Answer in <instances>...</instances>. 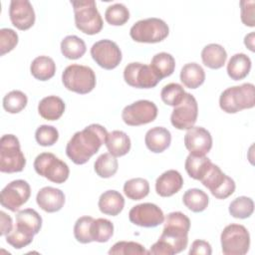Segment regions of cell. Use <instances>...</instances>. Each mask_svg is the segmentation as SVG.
I'll return each mask as SVG.
<instances>
[{
    "mask_svg": "<svg viewBox=\"0 0 255 255\" xmlns=\"http://www.w3.org/2000/svg\"><path fill=\"white\" fill-rule=\"evenodd\" d=\"M189 218L180 211L167 214L164 219L162 233L158 240L150 247L148 254L173 255L184 250L188 243Z\"/></svg>",
    "mask_w": 255,
    "mask_h": 255,
    "instance_id": "1",
    "label": "cell"
},
{
    "mask_svg": "<svg viewBox=\"0 0 255 255\" xmlns=\"http://www.w3.org/2000/svg\"><path fill=\"white\" fill-rule=\"evenodd\" d=\"M108 133L103 126L92 124L74 133L67 143L66 154L74 163L84 164L106 143Z\"/></svg>",
    "mask_w": 255,
    "mask_h": 255,
    "instance_id": "2",
    "label": "cell"
},
{
    "mask_svg": "<svg viewBox=\"0 0 255 255\" xmlns=\"http://www.w3.org/2000/svg\"><path fill=\"white\" fill-rule=\"evenodd\" d=\"M255 87L245 83L224 90L219 98L220 109L227 114H236L245 109H251L255 105Z\"/></svg>",
    "mask_w": 255,
    "mask_h": 255,
    "instance_id": "3",
    "label": "cell"
},
{
    "mask_svg": "<svg viewBox=\"0 0 255 255\" xmlns=\"http://www.w3.org/2000/svg\"><path fill=\"white\" fill-rule=\"evenodd\" d=\"M76 27L87 35H95L103 29V19L94 0L71 1Z\"/></svg>",
    "mask_w": 255,
    "mask_h": 255,
    "instance_id": "4",
    "label": "cell"
},
{
    "mask_svg": "<svg viewBox=\"0 0 255 255\" xmlns=\"http://www.w3.org/2000/svg\"><path fill=\"white\" fill-rule=\"evenodd\" d=\"M26 165V158L21 151L19 139L14 134H4L0 138V171L5 173L20 172Z\"/></svg>",
    "mask_w": 255,
    "mask_h": 255,
    "instance_id": "5",
    "label": "cell"
},
{
    "mask_svg": "<svg viewBox=\"0 0 255 255\" xmlns=\"http://www.w3.org/2000/svg\"><path fill=\"white\" fill-rule=\"evenodd\" d=\"M62 82L67 90L85 95L96 87V75L88 66L73 64L64 70Z\"/></svg>",
    "mask_w": 255,
    "mask_h": 255,
    "instance_id": "6",
    "label": "cell"
},
{
    "mask_svg": "<svg viewBox=\"0 0 255 255\" xmlns=\"http://www.w3.org/2000/svg\"><path fill=\"white\" fill-rule=\"evenodd\" d=\"M168 34L169 28L167 24L155 17L139 20L129 30L131 39L138 43H158L163 41Z\"/></svg>",
    "mask_w": 255,
    "mask_h": 255,
    "instance_id": "7",
    "label": "cell"
},
{
    "mask_svg": "<svg viewBox=\"0 0 255 255\" xmlns=\"http://www.w3.org/2000/svg\"><path fill=\"white\" fill-rule=\"evenodd\" d=\"M35 171L54 183H64L70 174L66 162L51 152H42L34 160Z\"/></svg>",
    "mask_w": 255,
    "mask_h": 255,
    "instance_id": "8",
    "label": "cell"
},
{
    "mask_svg": "<svg viewBox=\"0 0 255 255\" xmlns=\"http://www.w3.org/2000/svg\"><path fill=\"white\" fill-rule=\"evenodd\" d=\"M222 252L225 255H244L250 246V235L241 224L227 225L220 235Z\"/></svg>",
    "mask_w": 255,
    "mask_h": 255,
    "instance_id": "9",
    "label": "cell"
},
{
    "mask_svg": "<svg viewBox=\"0 0 255 255\" xmlns=\"http://www.w3.org/2000/svg\"><path fill=\"white\" fill-rule=\"evenodd\" d=\"M201 183L210 190L211 194L218 199L229 197L235 190L234 180L221 171L219 166L211 164L205 175L200 179Z\"/></svg>",
    "mask_w": 255,
    "mask_h": 255,
    "instance_id": "10",
    "label": "cell"
},
{
    "mask_svg": "<svg viewBox=\"0 0 255 255\" xmlns=\"http://www.w3.org/2000/svg\"><path fill=\"white\" fill-rule=\"evenodd\" d=\"M157 117V107L147 100H139L125 107L122 119L128 126L136 127L153 122Z\"/></svg>",
    "mask_w": 255,
    "mask_h": 255,
    "instance_id": "11",
    "label": "cell"
},
{
    "mask_svg": "<svg viewBox=\"0 0 255 255\" xmlns=\"http://www.w3.org/2000/svg\"><path fill=\"white\" fill-rule=\"evenodd\" d=\"M126 83L137 89L154 88L161 80L155 75L151 67L142 63H129L124 70Z\"/></svg>",
    "mask_w": 255,
    "mask_h": 255,
    "instance_id": "12",
    "label": "cell"
},
{
    "mask_svg": "<svg viewBox=\"0 0 255 255\" xmlns=\"http://www.w3.org/2000/svg\"><path fill=\"white\" fill-rule=\"evenodd\" d=\"M198 116V105L195 98L188 93H185L182 101L174 107L170 122L177 129H189L196 123Z\"/></svg>",
    "mask_w": 255,
    "mask_h": 255,
    "instance_id": "13",
    "label": "cell"
},
{
    "mask_svg": "<svg viewBox=\"0 0 255 255\" xmlns=\"http://www.w3.org/2000/svg\"><path fill=\"white\" fill-rule=\"evenodd\" d=\"M31 195L29 183L23 179H16L8 183L1 191L0 203L6 209L16 212L25 204Z\"/></svg>",
    "mask_w": 255,
    "mask_h": 255,
    "instance_id": "14",
    "label": "cell"
},
{
    "mask_svg": "<svg viewBox=\"0 0 255 255\" xmlns=\"http://www.w3.org/2000/svg\"><path fill=\"white\" fill-rule=\"evenodd\" d=\"M91 56L100 67L106 70L117 68L123 58L119 46L109 39L96 42L91 48Z\"/></svg>",
    "mask_w": 255,
    "mask_h": 255,
    "instance_id": "15",
    "label": "cell"
},
{
    "mask_svg": "<svg viewBox=\"0 0 255 255\" xmlns=\"http://www.w3.org/2000/svg\"><path fill=\"white\" fill-rule=\"evenodd\" d=\"M131 223L140 227H155L163 223L164 215L162 210L153 203H140L133 206L128 212Z\"/></svg>",
    "mask_w": 255,
    "mask_h": 255,
    "instance_id": "16",
    "label": "cell"
},
{
    "mask_svg": "<svg viewBox=\"0 0 255 255\" xmlns=\"http://www.w3.org/2000/svg\"><path fill=\"white\" fill-rule=\"evenodd\" d=\"M184 145L189 154L204 156L212 147L211 134L202 127H192L184 135Z\"/></svg>",
    "mask_w": 255,
    "mask_h": 255,
    "instance_id": "17",
    "label": "cell"
},
{
    "mask_svg": "<svg viewBox=\"0 0 255 255\" xmlns=\"http://www.w3.org/2000/svg\"><path fill=\"white\" fill-rule=\"evenodd\" d=\"M10 20L17 29L25 31L35 23V12L28 0H12L9 6Z\"/></svg>",
    "mask_w": 255,
    "mask_h": 255,
    "instance_id": "18",
    "label": "cell"
},
{
    "mask_svg": "<svg viewBox=\"0 0 255 255\" xmlns=\"http://www.w3.org/2000/svg\"><path fill=\"white\" fill-rule=\"evenodd\" d=\"M37 204L46 212L53 213L62 209L65 204L64 192L52 186H45L41 188L36 196Z\"/></svg>",
    "mask_w": 255,
    "mask_h": 255,
    "instance_id": "19",
    "label": "cell"
},
{
    "mask_svg": "<svg viewBox=\"0 0 255 255\" xmlns=\"http://www.w3.org/2000/svg\"><path fill=\"white\" fill-rule=\"evenodd\" d=\"M183 185L181 174L174 169L164 171L155 181V191L159 196L169 197L178 192Z\"/></svg>",
    "mask_w": 255,
    "mask_h": 255,
    "instance_id": "20",
    "label": "cell"
},
{
    "mask_svg": "<svg viewBox=\"0 0 255 255\" xmlns=\"http://www.w3.org/2000/svg\"><path fill=\"white\" fill-rule=\"evenodd\" d=\"M144 142L150 151L160 153L170 145L171 133L163 127H154L146 131Z\"/></svg>",
    "mask_w": 255,
    "mask_h": 255,
    "instance_id": "21",
    "label": "cell"
},
{
    "mask_svg": "<svg viewBox=\"0 0 255 255\" xmlns=\"http://www.w3.org/2000/svg\"><path fill=\"white\" fill-rule=\"evenodd\" d=\"M98 205L102 213L117 216L124 209L125 198L117 190H107L101 194Z\"/></svg>",
    "mask_w": 255,
    "mask_h": 255,
    "instance_id": "22",
    "label": "cell"
},
{
    "mask_svg": "<svg viewBox=\"0 0 255 255\" xmlns=\"http://www.w3.org/2000/svg\"><path fill=\"white\" fill-rule=\"evenodd\" d=\"M64 101L57 96H48L43 98L38 105L39 115L47 121L59 120L65 112Z\"/></svg>",
    "mask_w": 255,
    "mask_h": 255,
    "instance_id": "23",
    "label": "cell"
},
{
    "mask_svg": "<svg viewBox=\"0 0 255 255\" xmlns=\"http://www.w3.org/2000/svg\"><path fill=\"white\" fill-rule=\"evenodd\" d=\"M106 145L109 152L116 156H124L130 149V138L123 130H113L108 133Z\"/></svg>",
    "mask_w": 255,
    "mask_h": 255,
    "instance_id": "24",
    "label": "cell"
},
{
    "mask_svg": "<svg viewBox=\"0 0 255 255\" xmlns=\"http://www.w3.org/2000/svg\"><path fill=\"white\" fill-rule=\"evenodd\" d=\"M201 59L204 66L217 70L224 66L227 59V53L219 44H208L201 51Z\"/></svg>",
    "mask_w": 255,
    "mask_h": 255,
    "instance_id": "25",
    "label": "cell"
},
{
    "mask_svg": "<svg viewBox=\"0 0 255 255\" xmlns=\"http://www.w3.org/2000/svg\"><path fill=\"white\" fill-rule=\"evenodd\" d=\"M250 69L251 60L243 53L233 55L227 64V74L234 81H239L247 77Z\"/></svg>",
    "mask_w": 255,
    "mask_h": 255,
    "instance_id": "26",
    "label": "cell"
},
{
    "mask_svg": "<svg viewBox=\"0 0 255 255\" xmlns=\"http://www.w3.org/2000/svg\"><path fill=\"white\" fill-rule=\"evenodd\" d=\"M205 72L197 63L185 64L180 71V81L188 89H196L204 83Z\"/></svg>",
    "mask_w": 255,
    "mask_h": 255,
    "instance_id": "27",
    "label": "cell"
},
{
    "mask_svg": "<svg viewBox=\"0 0 255 255\" xmlns=\"http://www.w3.org/2000/svg\"><path fill=\"white\" fill-rule=\"evenodd\" d=\"M30 72L35 79L48 81L55 75L56 64L54 60L48 56H39L32 61Z\"/></svg>",
    "mask_w": 255,
    "mask_h": 255,
    "instance_id": "28",
    "label": "cell"
},
{
    "mask_svg": "<svg viewBox=\"0 0 255 255\" xmlns=\"http://www.w3.org/2000/svg\"><path fill=\"white\" fill-rule=\"evenodd\" d=\"M155 75L162 80L163 78L169 77L175 69V60L172 55L161 52L155 54L150 62L149 65Z\"/></svg>",
    "mask_w": 255,
    "mask_h": 255,
    "instance_id": "29",
    "label": "cell"
},
{
    "mask_svg": "<svg viewBox=\"0 0 255 255\" xmlns=\"http://www.w3.org/2000/svg\"><path fill=\"white\" fill-rule=\"evenodd\" d=\"M86 44L83 39L75 35L65 37L61 42V52L64 57L70 60H77L86 53Z\"/></svg>",
    "mask_w": 255,
    "mask_h": 255,
    "instance_id": "30",
    "label": "cell"
},
{
    "mask_svg": "<svg viewBox=\"0 0 255 255\" xmlns=\"http://www.w3.org/2000/svg\"><path fill=\"white\" fill-rule=\"evenodd\" d=\"M211 164H212L211 160L205 155L196 156V155L189 154L185 159L184 167L187 174L191 178L200 180L205 175V173L207 172Z\"/></svg>",
    "mask_w": 255,
    "mask_h": 255,
    "instance_id": "31",
    "label": "cell"
},
{
    "mask_svg": "<svg viewBox=\"0 0 255 255\" xmlns=\"http://www.w3.org/2000/svg\"><path fill=\"white\" fill-rule=\"evenodd\" d=\"M182 201L183 204L192 212H202L208 205L209 197L201 189L190 188L184 192Z\"/></svg>",
    "mask_w": 255,
    "mask_h": 255,
    "instance_id": "32",
    "label": "cell"
},
{
    "mask_svg": "<svg viewBox=\"0 0 255 255\" xmlns=\"http://www.w3.org/2000/svg\"><path fill=\"white\" fill-rule=\"evenodd\" d=\"M124 192L126 196L131 200H140L147 196L149 192V183L141 177L131 178L124 184Z\"/></svg>",
    "mask_w": 255,
    "mask_h": 255,
    "instance_id": "33",
    "label": "cell"
},
{
    "mask_svg": "<svg viewBox=\"0 0 255 255\" xmlns=\"http://www.w3.org/2000/svg\"><path fill=\"white\" fill-rule=\"evenodd\" d=\"M119 162L116 156L109 153L101 154L94 163L96 173L103 178H109L116 174L118 171Z\"/></svg>",
    "mask_w": 255,
    "mask_h": 255,
    "instance_id": "34",
    "label": "cell"
},
{
    "mask_svg": "<svg viewBox=\"0 0 255 255\" xmlns=\"http://www.w3.org/2000/svg\"><path fill=\"white\" fill-rule=\"evenodd\" d=\"M16 224L33 231L36 235L42 227V217L35 209L26 208L17 213Z\"/></svg>",
    "mask_w": 255,
    "mask_h": 255,
    "instance_id": "35",
    "label": "cell"
},
{
    "mask_svg": "<svg viewBox=\"0 0 255 255\" xmlns=\"http://www.w3.org/2000/svg\"><path fill=\"white\" fill-rule=\"evenodd\" d=\"M114 234V224L106 218L94 219L91 226V236L93 241L100 243L107 242Z\"/></svg>",
    "mask_w": 255,
    "mask_h": 255,
    "instance_id": "36",
    "label": "cell"
},
{
    "mask_svg": "<svg viewBox=\"0 0 255 255\" xmlns=\"http://www.w3.org/2000/svg\"><path fill=\"white\" fill-rule=\"evenodd\" d=\"M254 211V202L250 197L239 196L231 201L229 205V213L234 218L245 219L252 215Z\"/></svg>",
    "mask_w": 255,
    "mask_h": 255,
    "instance_id": "37",
    "label": "cell"
},
{
    "mask_svg": "<svg viewBox=\"0 0 255 255\" xmlns=\"http://www.w3.org/2000/svg\"><path fill=\"white\" fill-rule=\"evenodd\" d=\"M27 96L18 90L9 92L3 98V108L10 114H18L27 106Z\"/></svg>",
    "mask_w": 255,
    "mask_h": 255,
    "instance_id": "38",
    "label": "cell"
},
{
    "mask_svg": "<svg viewBox=\"0 0 255 255\" xmlns=\"http://www.w3.org/2000/svg\"><path fill=\"white\" fill-rule=\"evenodd\" d=\"M106 21L113 26H122L129 19L128 9L122 3L110 5L105 12Z\"/></svg>",
    "mask_w": 255,
    "mask_h": 255,
    "instance_id": "39",
    "label": "cell"
},
{
    "mask_svg": "<svg viewBox=\"0 0 255 255\" xmlns=\"http://www.w3.org/2000/svg\"><path fill=\"white\" fill-rule=\"evenodd\" d=\"M34 233L15 225L14 229L6 235V242L15 249H22L33 241Z\"/></svg>",
    "mask_w": 255,
    "mask_h": 255,
    "instance_id": "40",
    "label": "cell"
},
{
    "mask_svg": "<svg viewBox=\"0 0 255 255\" xmlns=\"http://www.w3.org/2000/svg\"><path fill=\"white\" fill-rule=\"evenodd\" d=\"M185 92L183 87L176 83H170L165 85L160 92V98L162 102L165 105L171 107H176L182 101Z\"/></svg>",
    "mask_w": 255,
    "mask_h": 255,
    "instance_id": "41",
    "label": "cell"
},
{
    "mask_svg": "<svg viewBox=\"0 0 255 255\" xmlns=\"http://www.w3.org/2000/svg\"><path fill=\"white\" fill-rule=\"evenodd\" d=\"M109 254L113 255H142L148 254L144 247L133 241H119L109 250Z\"/></svg>",
    "mask_w": 255,
    "mask_h": 255,
    "instance_id": "42",
    "label": "cell"
},
{
    "mask_svg": "<svg viewBox=\"0 0 255 255\" xmlns=\"http://www.w3.org/2000/svg\"><path fill=\"white\" fill-rule=\"evenodd\" d=\"M94 218L91 216L80 217L74 226V236L80 243L87 244L93 242L91 236V226Z\"/></svg>",
    "mask_w": 255,
    "mask_h": 255,
    "instance_id": "43",
    "label": "cell"
},
{
    "mask_svg": "<svg viewBox=\"0 0 255 255\" xmlns=\"http://www.w3.org/2000/svg\"><path fill=\"white\" fill-rule=\"evenodd\" d=\"M36 141L42 146H51L55 144L59 138V131L53 126H40L35 132Z\"/></svg>",
    "mask_w": 255,
    "mask_h": 255,
    "instance_id": "44",
    "label": "cell"
},
{
    "mask_svg": "<svg viewBox=\"0 0 255 255\" xmlns=\"http://www.w3.org/2000/svg\"><path fill=\"white\" fill-rule=\"evenodd\" d=\"M17 44H18V35L14 30L9 28H2L0 30V55L1 56L12 51Z\"/></svg>",
    "mask_w": 255,
    "mask_h": 255,
    "instance_id": "45",
    "label": "cell"
},
{
    "mask_svg": "<svg viewBox=\"0 0 255 255\" xmlns=\"http://www.w3.org/2000/svg\"><path fill=\"white\" fill-rule=\"evenodd\" d=\"M254 5L255 2L253 0H242L240 1L241 7V21L244 25L249 27L255 26L254 20Z\"/></svg>",
    "mask_w": 255,
    "mask_h": 255,
    "instance_id": "46",
    "label": "cell"
},
{
    "mask_svg": "<svg viewBox=\"0 0 255 255\" xmlns=\"http://www.w3.org/2000/svg\"><path fill=\"white\" fill-rule=\"evenodd\" d=\"M211 253V245L207 241L199 239L192 242L189 250L190 255H210Z\"/></svg>",
    "mask_w": 255,
    "mask_h": 255,
    "instance_id": "47",
    "label": "cell"
},
{
    "mask_svg": "<svg viewBox=\"0 0 255 255\" xmlns=\"http://www.w3.org/2000/svg\"><path fill=\"white\" fill-rule=\"evenodd\" d=\"M0 222H1L0 235L4 236L9 234L13 228L12 218L8 214H6L4 211H0Z\"/></svg>",
    "mask_w": 255,
    "mask_h": 255,
    "instance_id": "48",
    "label": "cell"
},
{
    "mask_svg": "<svg viewBox=\"0 0 255 255\" xmlns=\"http://www.w3.org/2000/svg\"><path fill=\"white\" fill-rule=\"evenodd\" d=\"M244 44L250 51L254 52V32H251L245 36Z\"/></svg>",
    "mask_w": 255,
    "mask_h": 255,
    "instance_id": "49",
    "label": "cell"
}]
</instances>
